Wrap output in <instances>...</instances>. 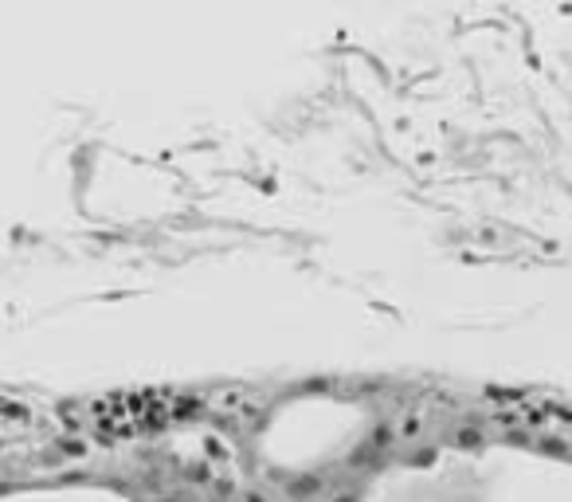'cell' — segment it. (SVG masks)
Returning <instances> with one entry per match:
<instances>
[{
    "label": "cell",
    "instance_id": "7a4b0ae2",
    "mask_svg": "<svg viewBox=\"0 0 572 502\" xmlns=\"http://www.w3.org/2000/svg\"><path fill=\"white\" fill-rule=\"evenodd\" d=\"M36 499H39V502H68V487L36 491ZM0 502H28V499H24V491H16V494H4ZM87 502H102V487H87ZM130 502H137V499H130Z\"/></svg>",
    "mask_w": 572,
    "mask_h": 502
},
{
    "label": "cell",
    "instance_id": "6da1fadb",
    "mask_svg": "<svg viewBox=\"0 0 572 502\" xmlns=\"http://www.w3.org/2000/svg\"><path fill=\"white\" fill-rule=\"evenodd\" d=\"M255 502H572V408L416 396L357 408L350 443L259 440Z\"/></svg>",
    "mask_w": 572,
    "mask_h": 502
}]
</instances>
